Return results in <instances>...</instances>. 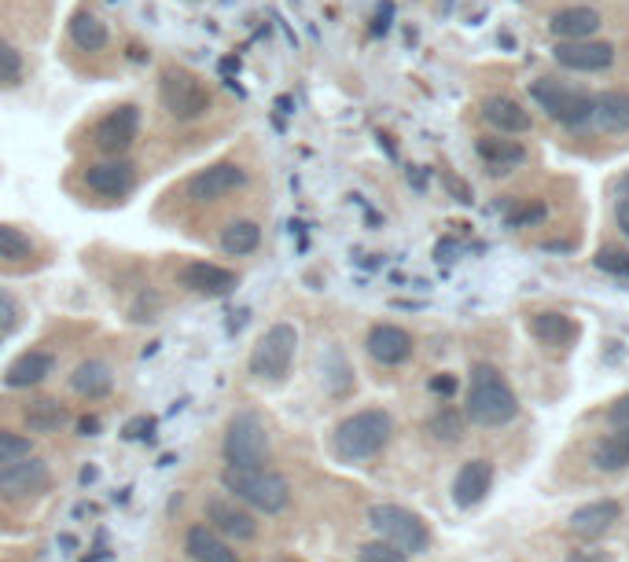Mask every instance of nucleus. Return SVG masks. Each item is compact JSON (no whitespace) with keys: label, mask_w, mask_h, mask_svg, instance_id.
I'll return each mask as SVG.
<instances>
[{"label":"nucleus","mask_w":629,"mask_h":562,"mask_svg":"<svg viewBox=\"0 0 629 562\" xmlns=\"http://www.w3.org/2000/svg\"><path fill=\"white\" fill-rule=\"evenodd\" d=\"M221 489L240 500L243 507H251L258 515H280L291 504V485H287L284 474L269 471V467H251V471H240V467H225L221 471Z\"/></svg>","instance_id":"nucleus-3"},{"label":"nucleus","mask_w":629,"mask_h":562,"mask_svg":"<svg viewBox=\"0 0 629 562\" xmlns=\"http://www.w3.org/2000/svg\"><path fill=\"white\" fill-rule=\"evenodd\" d=\"M361 562H409V555H401L398 548H390L383 540H372L361 548Z\"/></svg>","instance_id":"nucleus-37"},{"label":"nucleus","mask_w":629,"mask_h":562,"mask_svg":"<svg viewBox=\"0 0 629 562\" xmlns=\"http://www.w3.org/2000/svg\"><path fill=\"white\" fill-rule=\"evenodd\" d=\"M159 103L162 111L177 118V122H195V118H203L210 111V89L203 85L199 74L170 63L159 74Z\"/></svg>","instance_id":"nucleus-6"},{"label":"nucleus","mask_w":629,"mask_h":562,"mask_svg":"<svg viewBox=\"0 0 629 562\" xmlns=\"http://www.w3.org/2000/svg\"><path fill=\"white\" fill-rule=\"evenodd\" d=\"M232 70H240V59H221V74H232Z\"/></svg>","instance_id":"nucleus-50"},{"label":"nucleus","mask_w":629,"mask_h":562,"mask_svg":"<svg viewBox=\"0 0 629 562\" xmlns=\"http://www.w3.org/2000/svg\"><path fill=\"white\" fill-rule=\"evenodd\" d=\"M96 430H100V419H96V416H85V419L78 423V434H81V438H92Z\"/></svg>","instance_id":"nucleus-46"},{"label":"nucleus","mask_w":629,"mask_h":562,"mask_svg":"<svg viewBox=\"0 0 629 562\" xmlns=\"http://www.w3.org/2000/svg\"><path fill=\"white\" fill-rule=\"evenodd\" d=\"M607 423H611L615 430H629V394L618 397L615 405L607 408Z\"/></svg>","instance_id":"nucleus-39"},{"label":"nucleus","mask_w":629,"mask_h":562,"mask_svg":"<svg viewBox=\"0 0 629 562\" xmlns=\"http://www.w3.org/2000/svg\"><path fill=\"white\" fill-rule=\"evenodd\" d=\"M151 430H155V419H148V416H140V419H133V423H126V434L129 441H137V438H148Z\"/></svg>","instance_id":"nucleus-40"},{"label":"nucleus","mask_w":629,"mask_h":562,"mask_svg":"<svg viewBox=\"0 0 629 562\" xmlns=\"http://www.w3.org/2000/svg\"><path fill=\"white\" fill-rule=\"evenodd\" d=\"M34 254V239L12 225H0V261H26Z\"/></svg>","instance_id":"nucleus-31"},{"label":"nucleus","mask_w":629,"mask_h":562,"mask_svg":"<svg viewBox=\"0 0 629 562\" xmlns=\"http://www.w3.org/2000/svg\"><path fill=\"white\" fill-rule=\"evenodd\" d=\"M475 155L493 169V173H508V169L527 162V147L519 140H504V136H482L475 140Z\"/></svg>","instance_id":"nucleus-23"},{"label":"nucleus","mask_w":629,"mask_h":562,"mask_svg":"<svg viewBox=\"0 0 629 562\" xmlns=\"http://www.w3.org/2000/svg\"><path fill=\"white\" fill-rule=\"evenodd\" d=\"M368 526L376 529L379 540L398 548L401 555H424L431 548V529L416 511L401 504H376L368 507Z\"/></svg>","instance_id":"nucleus-5"},{"label":"nucleus","mask_w":629,"mask_h":562,"mask_svg":"<svg viewBox=\"0 0 629 562\" xmlns=\"http://www.w3.org/2000/svg\"><path fill=\"white\" fill-rule=\"evenodd\" d=\"M70 41L81 52H103L107 48V23L96 12H89V8H78L70 15Z\"/></svg>","instance_id":"nucleus-27"},{"label":"nucleus","mask_w":629,"mask_h":562,"mask_svg":"<svg viewBox=\"0 0 629 562\" xmlns=\"http://www.w3.org/2000/svg\"><path fill=\"white\" fill-rule=\"evenodd\" d=\"M567 562H611L607 555H596V551H574Z\"/></svg>","instance_id":"nucleus-47"},{"label":"nucleus","mask_w":629,"mask_h":562,"mask_svg":"<svg viewBox=\"0 0 629 562\" xmlns=\"http://www.w3.org/2000/svg\"><path fill=\"white\" fill-rule=\"evenodd\" d=\"M184 551L192 562H240L225 537H218L210 526H192L184 533Z\"/></svg>","instance_id":"nucleus-20"},{"label":"nucleus","mask_w":629,"mask_h":562,"mask_svg":"<svg viewBox=\"0 0 629 562\" xmlns=\"http://www.w3.org/2000/svg\"><path fill=\"white\" fill-rule=\"evenodd\" d=\"M431 390H435V394H442V397L457 394V375H449V371H442L438 379H431Z\"/></svg>","instance_id":"nucleus-42"},{"label":"nucleus","mask_w":629,"mask_h":562,"mask_svg":"<svg viewBox=\"0 0 629 562\" xmlns=\"http://www.w3.org/2000/svg\"><path fill=\"white\" fill-rule=\"evenodd\" d=\"M615 221H618V228H622V236L629 239V199H618V206H615Z\"/></svg>","instance_id":"nucleus-44"},{"label":"nucleus","mask_w":629,"mask_h":562,"mask_svg":"<svg viewBox=\"0 0 629 562\" xmlns=\"http://www.w3.org/2000/svg\"><path fill=\"white\" fill-rule=\"evenodd\" d=\"M137 136H140V107L137 103H122V107L107 111L100 122L92 125V147L111 158L126 155Z\"/></svg>","instance_id":"nucleus-9"},{"label":"nucleus","mask_w":629,"mask_h":562,"mask_svg":"<svg viewBox=\"0 0 629 562\" xmlns=\"http://www.w3.org/2000/svg\"><path fill=\"white\" fill-rule=\"evenodd\" d=\"M243 184H247V169H243L240 162H214V166H206L188 177L184 195H188L192 203H218L225 195L240 192Z\"/></svg>","instance_id":"nucleus-11"},{"label":"nucleus","mask_w":629,"mask_h":562,"mask_svg":"<svg viewBox=\"0 0 629 562\" xmlns=\"http://www.w3.org/2000/svg\"><path fill=\"white\" fill-rule=\"evenodd\" d=\"M52 482V471H48L45 460H37V456H26V460L12 463V467H4L0 471V500H8V504H23V500H34L41 496Z\"/></svg>","instance_id":"nucleus-12"},{"label":"nucleus","mask_w":629,"mask_h":562,"mask_svg":"<svg viewBox=\"0 0 629 562\" xmlns=\"http://www.w3.org/2000/svg\"><path fill=\"white\" fill-rule=\"evenodd\" d=\"M593 463L600 471H622V467H629V430L607 434L593 449Z\"/></svg>","instance_id":"nucleus-30"},{"label":"nucleus","mask_w":629,"mask_h":562,"mask_svg":"<svg viewBox=\"0 0 629 562\" xmlns=\"http://www.w3.org/2000/svg\"><path fill=\"white\" fill-rule=\"evenodd\" d=\"M596 269L607 272V276H622L629 280V250H618V247H604L596 250Z\"/></svg>","instance_id":"nucleus-35"},{"label":"nucleus","mask_w":629,"mask_h":562,"mask_svg":"<svg viewBox=\"0 0 629 562\" xmlns=\"http://www.w3.org/2000/svg\"><path fill=\"white\" fill-rule=\"evenodd\" d=\"M19 316H23V309H19V302H15L8 291H0V338L12 335L15 324H19Z\"/></svg>","instance_id":"nucleus-38"},{"label":"nucleus","mask_w":629,"mask_h":562,"mask_svg":"<svg viewBox=\"0 0 629 562\" xmlns=\"http://www.w3.org/2000/svg\"><path fill=\"white\" fill-rule=\"evenodd\" d=\"M446 184H449V192H453V195H460V203H471V188H468V184H464V180L449 177Z\"/></svg>","instance_id":"nucleus-45"},{"label":"nucleus","mask_w":629,"mask_h":562,"mask_svg":"<svg viewBox=\"0 0 629 562\" xmlns=\"http://www.w3.org/2000/svg\"><path fill=\"white\" fill-rule=\"evenodd\" d=\"M435 254H438V261H446V265H449V261H457V254H460L457 239H442V243H438Z\"/></svg>","instance_id":"nucleus-43"},{"label":"nucleus","mask_w":629,"mask_h":562,"mask_svg":"<svg viewBox=\"0 0 629 562\" xmlns=\"http://www.w3.org/2000/svg\"><path fill=\"white\" fill-rule=\"evenodd\" d=\"M545 217H549V206H545V203H523L519 210H512V214H508V221H504V225H508V228H527V225H541Z\"/></svg>","instance_id":"nucleus-36"},{"label":"nucleus","mask_w":629,"mask_h":562,"mask_svg":"<svg viewBox=\"0 0 629 562\" xmlns=\"http://www.w3.org/2000/svg\"><path fill=\"white\" fill-rule=\"evenodd\" d=\"M615 188H618V195H622V199H629V169H626V173H622V177H618Z\"/></svg>","instance_id":"nucleus-49"},{"label":"nucleus","mask_w":629,"mask_h":562,"mask_svg":"<svg viewBox=\"0 0 629 562\" xmlns=\"http://www.w3.org/2000/svg\"><path fill=\"white\" fill-rule=\"evenodd\" d=\"M394 438V416L387 408H361L346 416L332 434V449L343 463H365L376 460Z\"/></svg>","instance_id":"nucleus-1"},{"label":"nucleus","mask_w":629,"mask_h":562,"mask_svg":"<svg viewBox=\"0 0 629 562\" xmlns=\"http://www.w3.org/2000/svg\"><path fill=\"white\" fill-rule=\"evenodd\" d=\"M556 63L567 70H578V74H600L615 63V48L607 41H560L552 48Z\"/></svg>","instance_id":"nucleus-14"},{"label":"nucleus","mask_w":629,"mask_h":562,"mask_svg":"<svg viewBox=\"0 0 629 562\" xmlns=\"http://www.w3.org/2000/svg\"><path fill=\"white\" fill-rule=\"evenodd\" d=\"M206 526L214 529L218 537H225L229 544H247V540L258 537V518H254L251 507H243L240 500L232 496H210L203 504Z\"/></svg>","instance_id":"nucleus-10"},{"label":"nucleus","mask_w":629,"mask_h":562,"mask_svg":"<svg viewBox=\"0 0 629 562\" xmlns=\"http://www.w3.org/2000/svg\"><path fill=\"white\" fill-rule=\"evenodd\" d=\"M52 371H56V357L45 353V349H30V353H19V357L8 364V371H4V386H12V390H30V386L45 383Z\"/></svg>","instance_id":"nucleus-19"},{"label":"nucleus","mask_w":629,"mask_h":562,"mask_svg":"<svg viewBox=\"0 0 629 562\" xmlns=\"http://www.w3.org/2000/svg\"><path fill=\"white\" fill-rule=\"evenodd\" d=\"M427 430L438 441H460L464 438V416H460L457 408H442V412H435V416L427 419Z\"/></svg>","instance_id":"nucleus-33"},{"label":"nucleus","mask_w":629,"mask_h":562,"mask_svg":"<svg viewBox=\"0 0 629 562\" xmlns=\"http://www.w3.org/2000/svg\"><path fill=\"white\" fill-rule=\"evenodd\" d=\"M530 335L538 338L541 346L567 349L578 338V324L563 313H534L530 316Z\"/></svg>","instance_id":"nucleus-24"},{"label":"nucleus","mask_w":629,"mask_h":562,"mask_svg":"<svg viewBox=\"0 0 629 562\" xmlns=\"http://www.w3.org/2000/svg\"><path fill=\"white\" fill-rule=\"evenodd\" d=\"M221 456H225L229 467H240V471L269 463V427L254 408H240L229 419L225 438H221Z\"/></svg>","instance_id":"nucleus-4"},{"label":"nucleus","mask_w":629,"mask_h":562,"mask_svg":"<svg viewBox=\"0 0 629 562\" xmlns=\"http://www.w3.org/2000/svg\"><path fill=\"white\" fill-rule=\"evenodd\" d=\"M390 19H394V4H379L376 19H372V34L383 37L390 30Z\"/></svg>","instance_id":"nucleus-41"},{"label":"nucleus","mask_w":629,"mask_h":562,"mask_svg":"<svg viewBox=\"0 0 629 562\" xmlns=\"http://www.w3.org/2000/svg\"><path fill=\"white\" fill-rule=\"evenodd\" d=\"M23 419L34 434H56L67 423V408L59 405L56 397H37V401H30L23 408Z\"/></svg>","instance_id":"nucleus-29"},{"label":"nucleus","mask_w":629,"mask_h":562,"mask_svg":"<svg viewBox=\"0 0 629 562\" xmlns=\"http://www.w3.org/2000/svg\"><path fill=\"white\" fill-rule=\"evenodd\" d=\"M600 26H604V19H600L596 8H563V12L552 15L549 30L560 41H589Z\"/></svg>","instance_id":"nucleus-22"},{"label":"nucleus","mask_w":629,"mask_h":562,"mask_svg":"<svg viewBox=\"0 0 629 562\" xmlns=\"http://www.w3.org/2000/svg\"><path fill=\"white\" fill-rule=\"evenodd\" d=\"M468 419L479 427H508L519 416V397L493 364H475L468 383Z\"/></svg>","instance_id":"nucleus-2"},{"label":"nucleus","mask_w":629,"mask_h":562,"mask_svg":"<svg viewBox=\"0 0 629 562\" xmlns=\"http://www.w3.org/2000/svg\"><path fill=\"white\" fill-rule=\"evenodd\" d=\"M85 184H89L96 195L122 199V195H129L133 184H137V166L126 162V158H111V162H100V166L85 169Z\"/></svg>","instance_id":"nucleus-16"},{"label":"nucleus","mask_w":629,"mask_h":562,"mask_svg":"<svg viewBox=\"0 0 629 562\" xmlns=\"http://www.w3.org/2000/svg\"><path fill=\"white\" fill-rule=\"evenodd\" d=\"M530 100L567 129H585L593 122V96L582 89H571V85H563L556 78L530 81Z\"/></svg>","instance_id":"nucleus-7"},{"label":"nucleus","mask_w":629,"mask_h":562,"mask_svg":"<svg viewBox=\"0 0 629 562\" xmlns=\"http://www.w3.org/2000/svg\"><path fill=\"white\" fill-rule=\"evenodd\" d=\"M177 283L184 291L203 294V298H221V294L236 291L240 276L225 265H214V261H188L181 272H177Z\"/></svg>","instance_id":"nucleus-13"},{"label":"nucleus","mask_w":629,"mask_h":562,"mask_svg":"<svg viewBox=\"0 0 629 562\" xmlns=\"http://www.w3.org/2000/svg\"><path fill=\"white\" fill-rule=\"evenodd\" d=\"M262 247V228L240 217V221H229V225L221 228V250L232 254V258H243V254H254V250Z\"/></svg>","instance_id":"nucleus-28"},{"label":"nucleus","mask_w":629,"mask_h":562,"mask_svg":"<svg viewBox=\"0 0 629 562\" xmlns=\"http://www.w3.org/2000/svg\"><path fill=\"white\" fill-rule=\"evenodd\" d=\"M111 386H115V375H111V368L103 360H81L78 368H74V375H70V390L78 397H89V401L107 397Z\"/></svg>","instance_id":"nucleus-26"},{"label":"nucleus","mask_w":629,"mask_h":562,"mask_svg":"<svg viewBox=\"0 0 629 562\" xmlns=\"http://www.w3.org/2000/svg\"><path fill=\"white\" fill-rule=\"evenodd\" d=\"M295 353H298V331L295 324H273L265 331L251 349V360H247V371H251L254 379H265V383H280L287 379V371L295 364Z\"/></svg>","instance_id":"nucleus-8"},{"label":"nucleus","mask_w":629,"mask_h":562,"mask_svg":"<svg viewBox=\"0 0 629 562\" xmlns=\"http://www.w3.org/2000/svg\"><path fill=\"white\" fill-rule=\"evenodd\" d=\"M593 122L604 133H626L629 129V92L611 89L593 100Z\"/></svg>","instance_id":"nucleus-25"},{"label":"nucleus","mask_w":629,"mask_h":562,"mask_svg":"<svg viewBox=\"0 0 629 562\" xmlns=\"http://www.w3.org/2000/svg\"><path fill=\"white\" fill-rule=\"evenodd\" d=\"M493 485V463L490 460H468L453 478V504L457 507H475L486 500Z\"/></svg>","instance_id":"nucleus-18"},{"label":"nucleus","mask_w":629,"mask_h":562,"mask_svg":"<svg viewBox=\"0 0 629 562\" xmlns=\"http://www.w3.org/2000/svg\"><path fill=\"white\" fill-rule=\"evenodd\" d=\"M409 180H412V188H420V192H424L427 177H424V173H420V169H416V166L409 169Z\"/></svg>","instance_id":"nucleus-48"},{"label":"nucleus","mask_w":629,"mask_h":562,"mask_svg":"<svg viewBox=\"0 0 629 562\" xmlns=\"http://www.w3.org/2000/svg\"><path fill=\"white\" fill-rule=\"evenodd\" d=\"M23 56L15 52L8 41H0V89H15L23 85Z\"/></svg>","instance_id":"nucleus-34"},{"label":"nucleus","mask_w":629,"mask_h":562,"mask_svg":"<svg viewBox=\"0 0 629 562\" xmlns=\"http://www.w3.org/2000/svg\"><path fill=\"white\" fill-rule=\"evenodd\" d=\"M618 518H622L618 500H593V504L574 507V515L567 518V529H571L578 540H600Z\"/></svg>","instance_id":"nucleus-17"},{"label":"nucleus","mask_w":629,"mask_h":562,"mask_svg":"<svg viewBox=\"0 0 629 562\" xmlns=\"http://www.w3.org/2000/svg\"><path fill=\"white\" fill-rule=\"evenodd\" d=\"M26 456H34V441L26 438V434H15V430L0 427V471L26 460Z\"/></svg>","instance_id":"nucleus-32"},{"label":"nucleus","mask_w":629,"mask_h":562,"mask_svg":"<svg viewBox=\"0 0 629 562\" xmlns=\"http://www.w3.org/2000/svg\"><path fill=\"white\" fill-rule=\"evenodd\" d=\"M482 118H486L497 133H512V136L527 133L530 125H534L530 114L523 111V103L512 100V96H486V100H482Z\"/></svg>","instance_id":"nucleus-21"},{"label":"nucleus","mask_w":629,"mask_h":562,"mask_svg":"<svg viewBox=\"0 0 629 562\" xmlns=\"http://www.w3.org/2000/svg\"><path fill=\"white\" fill-rule=\"evenodd\" d=\"M365 346H368V357L376 360V364H383V368L405 364V360L412 357V349H416L412 346V335L398 324H376L368 331Z\"/></svg>","instance_id":"nucleus-15"}]
</instances>
